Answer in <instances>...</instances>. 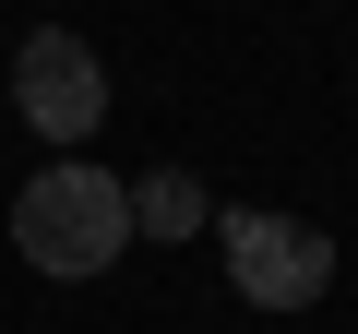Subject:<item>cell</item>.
Returning a JSON list of instances; mask_svg holds the SVG:
<instances>
[{"label":"cell","instance_id":"obj_1","mask_svg":"<svg viewBox=\"0 0 358 334\" xmlns=\"http://www.w3.org/2000/svg\"><path fill=\"white\" fill-rule=\"evenodd\" d=\"M13 251H24L36 275H60V286L108 275V263L131 251V180H108V167H84V155L36 167L24 203H13Z\"/></svg>","mask_w":358,"mask_h":334},{"label":"cell","instance_id":"obj_2","mask_svg":"<svg viewBox=\"0 0 358 334\" xmlns=\"http://www.w3.org/2000/svg\"><path fill=\"white\" fill-rule=\"evenodd\" d=\"M13 108H24L36 143H84V131L108 119V72H96V48L60 36V24H36L24 60H13Z\"/></svg>","mask_w":358,"mask_h":334},{"label":"cell","instance_id":"obj_3","mask_svg":"<svg viewBox=\"0 0 358 334\" xmlns=\"http://www.w3.org/2000/svg\"><path fill=\"white\" fill-rule=\"evenodd\" d=\"M227 275L251 310H310L334 286V239L299 227V215H227Z\"/></svg>","mask_w":358,"mask_h":334},{"label":"cell","instance_id":"obj_4","mask_svg":"<svg viewBox=\"0 0 358 334\" xmlns=\"http://www.w3.org/2000/svg\"><path fill=\"white\" fill-rule=\"evenodd\" d=\"M131 227L143 239H192L203 227V180H192V167H155V180L131 191Z\"/></svg>","mask_w":358,"mask_h":334}]
</instances>
